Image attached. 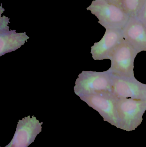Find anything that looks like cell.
<instances>
[{"label":"cell","mask_w":146,"mask_h":147,"mask_svg":"<svg viewBox=\"0 0 146 147\" xmlns=\"http://www.w3.org/2000/svg\"><path fill=\"white\" fill-rule=\"evenodd\" d=\"M136 17L146 26V2Z\"/></svg>","instance_id":"13"},{"label":"cell","mask_w":146,"mask_h":147,"mask_svg":"<svg viewBox=\"0 0 146 147\" xmlns=\"http://www.w3.org/2000/svg\"><path fill=\"white\" fill-rule=\"evenodd\" d=\"M29 38L25 32L17 33L15 30L9 29L0 31V56L16 51Z\"/></svg>","instance_id":"10"},{"label":"cell","mask_w":146,"mask_h":147,"mask_svg":"<svg viewBox=\"0 0 146 147\" xmlns=\"http://www.w3.org/2000/svg\"><path fill=\"white\" fill-rule=\"evenodd\" d=\"M146 110V100L118 98V123L124 127H135L141 122Z\"/></svg>","instance_id":"4"},{"label":"cell","mask_w":146,"mask_h":147,"mask_svg":"<svg viewBox=\"0 0 146 147\" xmlns=\"http://www.w3.org/2000/svg\"><path fill=\"white\" fill-rule=\"evenodd\" d=\"M138 53L125 39L113 52L110 60L111 65L108 70L114 76L135 78L134 60Z\"/></svg>","instance_id":"3"},{"label":"cell","mask_w":146,"mask_h":147,"mask_svg":"<svg viewBox=\"0 0 146 147\" xmlns=\"http://www.w3.org/2000/svg\"><path fill=\"white\" fill-rule=\"evenodd\" d=\"M122 30L106 29L101 40L91 47V53L95 60L110 59L116 48L123 39Z\"/></svg>","instance_id":"8"},{"label":"cell","mask_w":146,"mask_h":147,"mask_svg":"<svg viewBox=\"0 0 146 147\" xmlns=\"http://www.w3.org/2000/svg\"><path fill=\"white\" fill-rule=\"evenodd\" d=\"M90 107L97 111L105 121L111 123H118L117 103L118 98L112 92H105L80 98Z\"/></svg>","instance_id":"5"},{"label":"cell","mask_w":146,"mask_h":147,"mask_svg":"<svg viewBox=\"0 0 146 147\" xmlns=\"http://www.w3.org/2000/svg\"><path fill=\"white\" fill-rule=\"evenodd\" d=\"M33 116L19 120L16 131L11 141L5 147H27L33 142L37 136L42 132V125Z\"/></svg>","instance_id":"6"},{"label":"cell","mask_w":146,"mask_h":147,"mask_svg":"<svg viewBox=\"0 0 146 147\" xmlns=\"http://www.w3.org/2000/svg\"><path fill=\"white\" fill-rule=\"evenodd\" d=\"M105 1L108 2L110 3L115 4L123 8V0H104Z\"/></svg>","instance_id":"14"},{"label":"cell","mask_w":146,"mask_h":147,"mask_svg":"<svg viewBox=\"0 0 146 147\" xmlns=\"http://www.w3.org/2000/svg\"><path fill=\"white\" fill-rule=\"evenodd\" d=\"M75 93L80 98L105 92H112L111 75L109 71H83L76 79Z\"/></svg>","instance_id":"2"},{"label":"cell","mask_w":146,"mask_h":147,"mask_svg":"<svg viewBox=\"0 0 146 147\" xmlns=\"http://www.w3.org/2000/svg\"><path fill=\"white\" fill-rule=\"evenodd\" d=\"M105 29L122 30L130 17L123 8L104 0H94L87 8Z\"/></svg>","instance_id":"1"},{"label":"cell","mask_w":146,"mask_h":147,"mask_svg":"<svg viewBox=\"0 0 146 147\" xmlns=\"http://www.w3.org/2000/svg\"><path fill=\"white\" fill-rule=\"evenodd\" d=\"M4 11V9L2 7V4H1V8H0V13H1V15L2 13Z\"/></svg>","instance_id":"15"},{"label":"cell","mask_w":146,"mask_h":147,"mask_svg":"<svg viewBox=\"0 0 146 147\" xmlns=\"http://www.w3.org/2000/svg\"><path fill=\"white\" fill-rule=\"evenodd\" d=\"M112 93L117 98L146 100V84L135 78L111 75Z\"/></svg>","instance_id":"7"},{"label":"cell","mask_w":146,"mask_h":147,"mask_svg":"<svg viewBox=\"0 0 146 147\" xmlns=\"http://www.w3.org/2000/svg\"><path fill=\"white\" fill-rule=\"evenodd\" d=\"M122 32L124 38L138 53L146 51V26L137 17H130Z\"/></svg>","instance_id":"9"},{"label":"cell","mask_w":146,"mask_h":147,"mask_svg":"<svg viewBox=\"0 0 146 147\" xmlns=\"http://www.w3.org/2000/svg\"><path fill=\"white\" fill-rule=\"evenodd\" d=\"M9 19L5 16L0 17V31L9 29L8 24L9 23Z\"/></svg>","instance_id":"12"},{"label":"cell","mask_w":146,"mask_h":147,"mask_svg":"<svg viewBox=\"0 0 146 147\" xmlns=\"http://www.w3.org/2000/svg\"><path fill=\"white\" fill-rule=\"evenodd\" d=\"M146 2V0H123V7L130 17H136Z\"/></svg>","instance_id":"11"}]
</instances>
